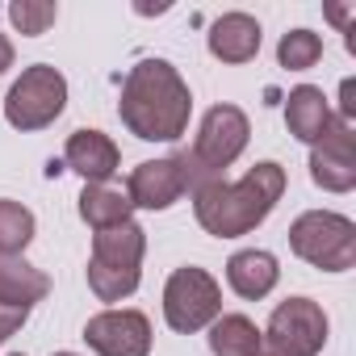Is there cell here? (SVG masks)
Masks as SVG:
<instances>
[{
    "label": "cell",
    "instance_id": "6da1fadb",
    "mask_svg": "<svg viewBox=\"0 0 356 356\" xmlns=\"http://www.w3.org/2000/svg\"><path fill=\"white\" fill-rule=\"evenodd\" d=\"M118 118L143 143H176L189 130L193 92L168 59H138L122 80Z\"/></svg>",
    "mask_w": 356,
    "mask_h": 356
},
{
    "label": "cell",
    "instance_id": "7a4b0ae2",
    "mask_svg": "<svg viewBox=\"0 0 356 356\" xmlns=\"http://www.w3.org/2000/svg\"><path fill=\"white\" fill-rule=\"evenodd\" d=\"M193 218L206 235L214 239H239L252 235L285 197V168L277 159H264L256 168H248L239 181H202L193 193Z\"/></svg>",
    "mask_w": 356,
    "mask_h": 356
},
{
    "label": "cell",
    "instance_id": "3957f363",
    "mask_svg": "<svg viewBox=\"0 0 356 356\" xmlns=\"http://www.w3.org/2000/svg\"><path fill=\"white\" fill-rule=\"evenodd\" d=\"M143 252H147V231L134 218L92 235L88 289L97 293V302H122V298H130L138 289V281H143Z\"/></svg>",
    "mask_w": 356,
    "mask_h": 356
},
{
    "label": "cell",
    "instance_id": "277c9868",
    "mask_svg": "<svg viewBox=\"0 0 356 356\" xmlns=\"http://www.w3.org/2000/svg\"><path fill=\"white\" fill-rule=\"evenodd\" d=\"M289 248L310 268L348 273L356 264V222L335 210H306L289 227Z\"/></svg>",
    "mask_w": 356,
    "mask_h": 356
},
{
    "label": "cell",
    "instance_id": "5b68a950",
    "mask_svg": "<svg viewBox=\"0 0 356 356\" xmlns=\"http://www.w3.org/2000/svg\"><path fill=\"white\" fill-rule=\"evenodd\" d=\"M248 138H252V122H248V113L239 105H214V109H206V118L197 126V138L185 151L189 163H193V172H197V185L222 176L248 151Z\"/></svg>",
    "mask_w": 356,
    "mask_h": 356
},
{
    "label": "cell",
    "instance_id": "8992f818",
    "mask_svg": "<svg viewBox=\"0 0 356 356\" xmlns=\"http://www.w3.org/2000/svg\"><path fill=\"white\" fill-rule=\"evenodd\" d=\"M67 109V80L59 67L51 63H34L26 67L9 97H5V122L22 134H34V130H47L59 113Z\"/></svg>",
    "mask_w": 356,
    "mask_h": 356
},
{
    "label": "cell",
    "instance_id": "52a82bcc",
    "mask_svg": "<svg viewBox=\"0 0 356 356\" xmlns=\"http://www.w3.org/2000/svg\"><path fill=\"white\" fill-rule=\"evenodd\" d=\"M218 314H222V285L206 268L185 264L168 277V285H163V323L176 335L206 331Z\"/></svg>",
    "mask_w": 356,
    "mask_h": 356
},
{
    "label": "cell",
    "instance_id": "ba28073f",
    "mask_svg": "<svg viewBox=\"0 0 356 356\" xmlns=\"http://www.w3.org/2000/svg\"><path fill=\"white\" fill-rule=\"evenodd\" d=\"M197 172L185 151L163 155V159H143L126 176V197L134 210H172L185 193H193Z\"/></svg>",
    "mask_w": 356,
    "mask_h": 356
},
{
    "label": "cell",
    "instance_id": "9c48e42d",
    "mask_svg": "<svg viewBox=\"0 0 356 356\" xmlns=\"http://www.w3.org/2000/svg\"><path fill=\"white\" fill-rule=\"evenodd\" d=\"M327 331H331V323L318 302L285 298V302H277V310L268 314V327L260 335H264V343L281 348L285 356H318L327 348Z\"/></svg>",
    "mask_w": 356,
    "mask_h": 356
},
{
    "label": "cell",
    "instance_id": "30bf717a",
    "mask_svg": "<svg viewBox=\"0 0 356 356\" xmlns=\"http://www.w3.org/2000/svg\"><path fill=\"white\" fill-rule=\"evenodd\" d=\"M84 343L97 356H151V318L143 310H101L84 323Z\"/></svg>",
    "mask_w": 356,
    "mask_h": 356
},
{
    "label": "cell",
    "instance_id": "8fae6325",
    "mask_svg": "<svg viewBox=\"0 0 356 356\" xmlns=\"http://www.w3.org/2000/svg\"><path fill=\"white\" fill-rule=\"evenodd\" d=\"M310 181L327 193L356 189V134L352 122H331V130L310 147Z\"/></svg>",
    "mask_w": 356,
    "mask_h": 356
},
{
    "label": "cell",
    "instance_id": "7c38bea8",
    "mask_svg": "<svg viewBox=\"0 0 356 356\" xmlns=\"http://www.w3.org/2000/svg\"><path fill=\"white\" fill-rule=\"evenodd\" d=\"M118 163H122V151L105 130L84 126V130H72L63 143V172L84 176V185H109Z\"/></svg>",
    "mask_w": 356,
    "mask_h": 356
},
{
    "label": "cell",
    "instance_id": "4fadbf2b",
    "mask_svg": "<svg viewBox=\"0 0 356 356\" xmlns=\"http://www.w3.org/2000/svg\"><path fill=\"white\" fill-rule=\"evenodd\" d=\"M260 42H264V30L252 13H222L206 34L210 55L222 63H252L260 55Z\"/></svg>",
    "mask_w": 356,
    "mask_h": 356
},
{
    "label": "cell",
    "instance_id": "5bb4252c",
    "mask_svg": "<svg viewBox=\"0 0 356 356\" xmlns=\"http://www.w3.org/2000/svg\"><path fill=\"white\" fill-rule=\"evenodd\" d=\"M281 281V268H277V256L264 252V248H243L227 260V285L243 298V302H260L277 289Z\"/></svg>",
    "mask_w": 356,
    "mask_h": 356
},
{
    "label": "cell",
    "instance_id": "9a60e30c",
    "mask_svg": "<svg viewBox=\"0 0 356 356\" xmlns=\"http://www.w3.org/2000/svg\"><path fill=\"white\" fill-rule=\"evenodd\" d=\"M331 122H335V113H331L323 88H314V84L289 88V97H285V126H289V134L298 143H310L314 147L331 130Z\"/></svg>",
    "mask_w": 356,
    "mask_h": 356
},
{
    "label": "cell",
    "instance_id": "2e32d148",
    "mask_svg": "<svg viewBox=\"0 0 356 356\" xmlns=\"http://www.w3.org/2000/svg\"><path fill=\"white\" fill-rule=\"evenodd\" d=\"M47 293L51 277L42 268H34L26 256H0V306L34 310V302H42Z\"/></svg>",
    "mask_w": 356,
    "mask_h": 356
},
{
    "label": "cell",
    "instance_id": "e0dca14e",
    "mask_svg": "<svg viewBox=\"0 0 356 356\" xmlns=\"http://www.w3.org/2000/svg\"><path fill=\"white\" fill-rule=\"evenodd\" d=\"M130 214H134V206H130L126 189H118V185H84V193H80V218L92 231L122 227V222H130Z\"/></svg>",
    "mask_w": 356,
    "mask_h": 356
},
{
    "label": "cell",
    "instance_id": "ac0fdd59",
    "mask_svg": "<svg viewBox=\"0 0 356 356\" xmlns=\"http://www.w3.org/2000/svg\"><path fill=\"white\" fill-rule=\"evenodd\" d=\"M260 339L264 335L248 314H218L210 323V352L214 356H256Z\"/></svg>",
    "mask_w": 356,
    "mask_h": 356
},
{
    "label": "cell",
    "instance_id": "d6986e66",
    "mask_svg": "<svg viewBox=\"0 0 356 356\" xmlns=\"http://www.w3.org/2000/svg\"><path fill=\"white\" fill-rule=\"evenodd\" d=\"M34 231H38V222L22 202L0 197V256H22L34 243Z\"/></svg>",
    "mask_w": 356,
    "mask_h": 356
},
{
    "label": "cell",
    "instance_id": "ffe728a7",
    "mask_svg": "<svg viewBox=\"0 0 356 356\" xmlns=\"http://www.w3.org/2000/svg\"><path fill=\"white\" fill-rule=\"evenodd\" d=\"M318 59H323V38L314 30H289V34H281V42H277V63L281 67L310 72Z\"/></svg>",
    "mask_w": 356,
    "mask_h": 356
},
{
    "label": "cell",
    "instance_id": "44dd1931",
    "mask_svg": "<svg viewBox=\"0 0 356 356\" xmlns=\"http://www.w3.org/2000/svg\"><path fill=\"white\" fill-rule=\"evenodd\" d=\"M9 22L17 26V34L38 38V34H47L59 22V5H51V0H13V5H9Z\"/></svg>",
    "mask_w": 356,
    "mask_h": 356
},
{
    "label": "cell",
    "instance_id": "7402d4cb",
    "mask_svg": "<svg viewBox=\"0 0 356 356\" xmlns=\"http://www.w3.org/2000/svg\"><path fill=\"white\" fill-rule=\"evenodd\" d=\"M30 318V310H17V306H0V343H5L13 331H22Z\"/></svg>",
    "mask_w": 356,
    "mask_h": 356
},
{
    "label": "cell",
    "instance_id": "603a6c76",
    "mask_svg": "<svg viewBox=\"0 0 356 356\" xmlns=\"http://www.w3.org/2000/svg\"><path fill=\"white\" fill-rule=\"evenodd\" d=\"M327 17H331V22H335V26H343V34H348V30H352V26H348V22H352V17H356V5H348V9H339V5H331V9H327Z\"/></svg>",
    "mask_w": 356,
    "mask_h": 356
},
{
    "label": "cell",
    "instance_id": "cb8c5ba5",
    "mask_svg": "<svg viewBox=\"0 0 356 356\" xmlns=\"http://www.w3.org/2000/svg\"><path fill=\"white\" fill-rule=\"evenodd\" d=\"M13 67V42L5 38V34H0V76H5Z\"/></svg>",
    "mask_w": 356,
    "mask_h": 356
},
{
    "label": "cell",
    "instance_id": "d4e9b609",
    "mask_svg": "<svg viewBox=\"0 0 356 356\" xmlns=\"http://www.w3.org/2000/svg\"><path fill=\"white\" fill-rule=\"evenodd\" d=\"M256 356H285V352H281V348H273V343H264V339H260V352H256Z\"/></svg>",
    "mask_w": 356,
    "mask_h": 356
},
{
    "label": "cell",
    "instance_id": "484cf974",
    "mask_svg": "<svg viewBox=\"0 0 356 356\" xmlns=\"http://www.w3.org/2000/svg\"><path fill=\"white\" fill-rule=\"evenodd\" d=\"M55 356H76V352H55Z\"/></svg>",
    "mask_w": 356,
    "mask_h": 356
},
{
    "label": "cell",
    "instance_id": "4316f807",
    "mask_svg": "<svg viewBox=\"0 0 356 356\" xmlns=\"http://www.w3.org/2000/svg\"><path fill=\"white\" fill-rule=\"evenodd\" d=\"M13 356H22V352H13Z\"/></svg>",
    "mask_w": 356,
    "mask_h": 356
}]
</instances>
